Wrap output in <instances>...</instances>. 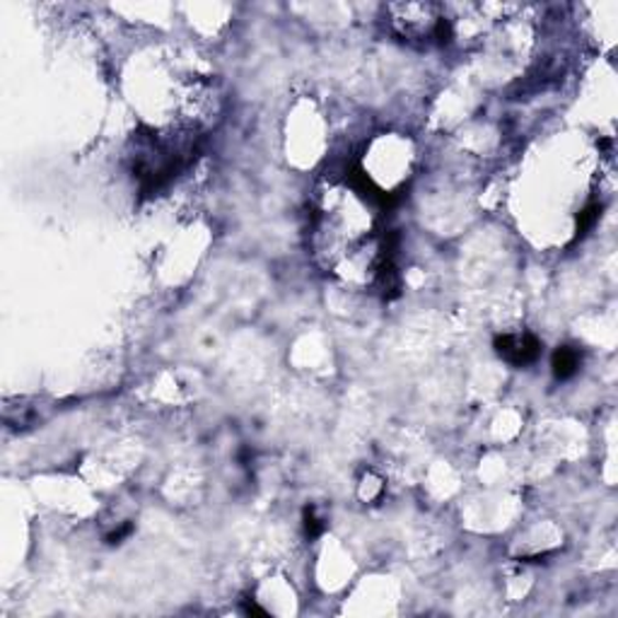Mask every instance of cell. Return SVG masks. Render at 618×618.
Returning a JSON list of instances; mask_svg holds the SVG:
<instances>
[{"label":"cell","instance_id":"7a4b0ae2","mask_svg":"<svg viewBox=\"0 0 618 618\" xmlns=\"http://www.w3.org/2000/svg\"><path fill=\"white\" fill-rule=\"evenodd\" d=\"M386 15L392 27L408 42L442 40L447 32L442 8L432 3H394L386 5Z\"/></svg>","mask_w":618,"mask_h":618},{"label":"cell","instance_id":"6da1fadb","mask_svg":"<svg viewBox=\"0 0 618 618\" xmlns=\"http://www.w3.org/2000/svg\"><path fill=\"white\" fill-rule=\"evenodd\" d=\"M382 191L366 177L326 179L314 191L310 249L324 271L353 285H374L386 278L390 245L380 225Z\"/></svg>","mask_w":618,"mask_h":618},{"label":"cell","instance_id":"277c9868","mask_svg":"<svg viewBox=\"0 0 618 618\" xmlns=\"http://www.w3.org/2000/svg\"><path fill=\"white\" fill-rule=\"evenodd\" d=\"M577 368H580L577 350H573V348H559V350H555V356H553L555 378H559V380L573 378V374L577 372Z\"/></svg>","mask_w":618,"mask_h":618},{"label":"cell","instance_id":"3957f363","mask_svg":"<svg viewBox=\"0 0 618 618\" xmlns=\"http://www.w3.org/2000/svg\"><path fill=\"white\" fill-rule=\"evenodd\" d=\"M495 348H498L501 358L513 362V366H529L541 353V344L531 334H503L495 341Z\"/></svg>","mask_w":618,"mask_h":618}]
</instances>
